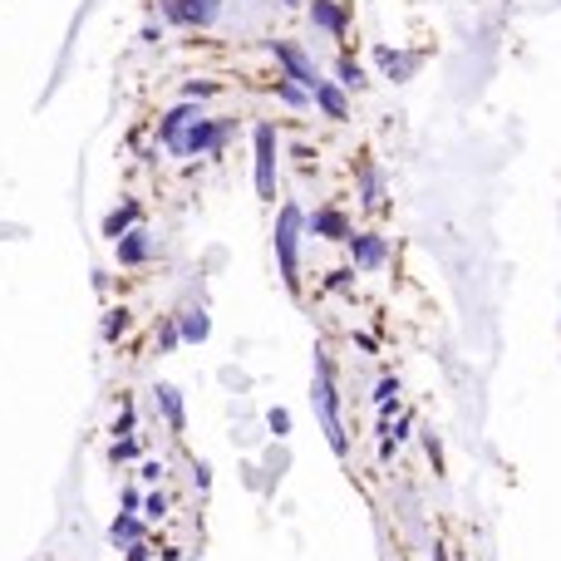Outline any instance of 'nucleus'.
Segmentation results:
<instances>
[{"mask_svg": "<svg viewBox=\"0 0 561 561\" xmlns=\"http://www.w3.org/2000/svg\"><path fill=\"white\" fill-rule=\"evenodd\" d=\"M158 138L173 158H207V153H222L227 143V123L222 119H207L192 99L168 109L158 119Z\"/></svg>", "mask_w": 561, "mask_h": 561, "instance_id": "obj_1", "label": "nucleus"}, {"mask_svg": "<svg viewBox=\"0 0 561 561\" xmlns=\"http://www.w3.org/2000/svg\"><path fill=\"white\" fill-rule=\"evenodd\" d=\"M300 227H306V212H300L296 202H286L276 212V256H280V276H286L290 290H300V256H296Z\"/></svg>", "mask_w": 561, "mask_h": 561, "instance_id": "obj_2", "label": "nucleus"}, {"mask_svg": "<svg viewBox=\"0 0 561 561\" xmlns=\"http://www.w3.org/2000/svg\"><path fill=\"white\" fill-rule=\"evenodd\" d=\"M158 10L173 25H187V30H212L222 20V0H158Z\"/></svg>", "mask_w": 561, "mask_h": 561, "instance_id": "obj_3", "label": "nucleus"}, {"mask_svg": "<svg viewBox=\"0 0 561 561\" xmlns=\"http://www.w3.org/2000/svg\"><path fill=\"white\" fill-rule=\"evenodd\" d=\"M266 49H272V55H276V65L286 69V79H290V85H300L306 94L320 85V69L310 65V55H306V49H300V45H290V40H272V45H266Z\"/></svg>", "mask_w": 561, "mask_h": 561, "instance_id": "obj_4", "label": "nucleus"}, {"mask_svg": "<svg viewBox=\"0 0 561 561\" xmlns=\"http://www.w3.org/2000/svg\"><path fill=\"white\" fill-rule=\"evenodd\" d=\"M256 192L276 197V129L256 123Z\"/></svg>", "mask_w": 561, "mask_h": 561, "instance_id": "obj_5", "label": "nucleus"}, {"mask_svg": "<svg viewBox=\"0 0 561 561\" xmlns=\"http://www.w3.org/2000/svg\"><path fill=\"white\" fill-rule=\"evenodd\" d=\"M316 399H320V419H325V433L335 443V453H345V433H340V414H335V379H330L325 360L316 365Z\"/></svg>", "mask_w": 561, "mask_h": 561, "instance_id": "obj_6", "label": "nucleus"}, {"mask_svg": "<svg viewBox=\"0 0 561 561\" xmlns=\"http://www.w3.org/2000/svg\"><path fill=\"white\" fill-rule=\"evenodd\" d=\"M310 99H316V109L325 113V119H335V123L350 119V99H345V89H340L335 79H320V85L310 89Z\"/></svg>", "mask_w": 561, "mask_h": 561, "instance_id": "obj_7", "label": "nucleus"}, {"mask_svg": "<svg viewBox=\"0 0 561 561\" xmlns=\"http://www.w3.org/2000/svg\"><path fill=\"white\" fill-rule=\"evenodd\" d=\"M350 256H355V266H365V272H379L384 256H389V246H384V236L374 232H350Z\"/></svg>", "mask_w": 561, "mask_h": 561, "instance_id": "obj_8", "label": "nucleus"}, {"mask_svg": "<svg viewBox=\"0 0 561 561\" xmlns=\"http://www.w3.org/2000/svg\"><path fill=\"white\" fill-rule=\"evenodd\" d=\"M306 227L316 236H325V242H350V217L340 207H320L316 217H306Z\"/></svg>", "mask_w": 561, "mask_h": 561, "instance_id": "obj_9", "label": "nucleus"}, {"mask_svg": "<svg viewBox=\"0 0 561 561\" xmlns=\"http://www.w3.org/2000/svg\"><path fill=\"white\" fill-rule=\"evenodd\" d=\"M310 20H316V30H325L330 40H345V30H350L345 5H335V0H310Z\"/></svg>", "mask_w": 561, "mask_h": 561, "instance_id": "obj_10", "label": "nucleus"}, {"mask_svg": "<svg viewBox=\"0 0 561 561\" xmlns=\"http://www.w3.org/2000/svg\"><path fill=\"white\" fill-rule=\"evenodd\" d=\"M113 246H119V262L123 266H143V262H148V252H153V242H148V232H143V227H129V232H123Z\"/></svg>", "mask_w": 561, "mask_h": 561, "instance_id": "obj_11", "label": "nucleus"}, {"mask_svg": "<svg viewBox=\"0 0 561 561\" xmlns=\"http://www.w3.org/2000/svg\"><path fill=\"white\" fill-rule=\"evenodd\" d=\"M133 222H138V202H123L119 212H109V217H103V236H109V242H119V236L129 232Z\"/></svg>", "mask_w": 561, "mask_h": 561, "instance_id": "obj_12", "label": "nucleus"}, {"mask_svg": "<svg viewBox=\"0 0 561 561\" xmlns=\"http://www.w3.org/2000/svg\"><path fill=\"white\" fill-rule=\"evenodd\" d=\"M335 75H340V79H335V85H340V89H355V94H360V89H365V69H360V65H355V59H350V55H340V65H335Z\"/></svg>", "mask_w": 561, "mask_h": 561, "instance_id": "obj_13", "label": "nucleus"}, {"mask_svg": "<svg viewBox=\"0 0 561 561\" xmlns=\"http://www.w3.org/2000/svg\"><path fill=\"white\" fill-rule=\"evenodd\" d=\"M379 65L389 69L394 79H404V75H414V65H419V59H414V55H394V49H379Z\"/></svg>", "mask_w": 561, "mask_h": 561, "instance_id": "obj_14", "label": "nucleus"}, {"mask_svg": "<svg viewBox=\"0 0 561 561\" xmlns=\"http://www.w3.org/2000/svg\"><path fill=\"white\" fill-rule=\"evenodd\" d=\"M183 340H207V316L202 310H187L183 316Z\"/></svg>", "mask_w": 561, "mask_h": 561, "instance_id": "obj_15", "label": "nucleus"}, {"mask_svg": "<svg viewBox=\"0 0 561 561\" xmlns=\"http://www.w3.org/2000/svg\"><path fill=\"white\" fill-rule=\"evenodd\" d=\"M276 94H280V99H286V103H296V109H300V103H306V99H310V94H306V89H300V85H290V79H286V75H280V79H276Z\"/></svg>", "mask_w": 561, "mask_h": 561, "instance_id": "obj_16", "label": "nucleus"}, {"mask_svg": "<svg viewBox=\"0 0 561 561\" xmlns=\"http://www.w3.org/2000/svg\"><path fill=\"white\" fill-rule=\"evenodd\" d=\"M158 394H163V409H168V419H173V423H178V429H183V404H178V389H168V384H163Z\"/></svg>", "mask_w": 561, "mask_h": 561, "instance_id": "obj_17", "label": "nucleus"}, {"mask_svg": "<svg viewBox=\"0 0 561 561\" xmlns=\"http://www.w3.org/2000/svg\"><path fill=\"white\" fill-rule=\"evenodd\" d=\"M133 537H138V522H133V517H119V522H113V542H133Z\"/></svg>", "mask_w": 561, "mask_h": 561, "instance_id": "obj_18", "label": "nucleus"}, {"mask_svg": "<svg viewBox=\"0 0 561 561\" xmlns=\"http://www.w3.org/2000/svg\"><path fill=\"white\" fill-rule=\"evenodd\" d=\"M207 94H217V85H197V79H192V85H183V99H207Z\"/></svg>", "mask_w": 561, "mask_h": 561, "instance_id": "obj_19", "label": "nucleus"}, {"mask_svg": "<svg viewBox=\"0 0 561 561\" xmlns=\"http://www.w3.org/2000/svg\"><path fill=\"white\" fill-rule=\"evenodd\" d=\"M168 512V497H148V517H163Z\"/></svg>", "mask_w": 561, "mask_h": 561, "instance_id": "obj_20", "label": "nucleus"}, {"mask_svg": "<svg viewBox=\"0 0 561 561\" xmlns=\"http://www.w3.org/2000/svg\"><path fill=\"white\" fill-rule=\"evenodd\" d=\"M286 5H296V0H286Z\"/></svg>", "mask_w": 561, "mask_h": 561, "instance_id": "obj_21", "label": "nucleus"}]
</instances>
